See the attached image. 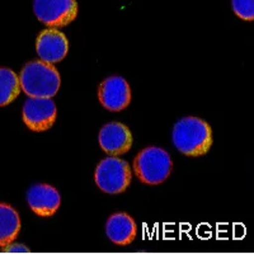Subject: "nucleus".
I'll return each mask as SVG.
<instances>
[{"mask_svg": "<svg viewBox=\"0 0 254 254\" xmlns=\"http://www.w3.org/2000/svg\"><path fill=\"white\" fill-rule=\"evenodd\" d=\"M172 140L174 146L185 155L201 156L212 145V131L203 120L185 117L174 125Z\"/></svg>", "mask_w": 254, "mask_h": 254, "instance_id": "1", "label": "nucleus"}, {"mask_svg": "<svg viewBox=\"0 0 254 254\" xmlns=\"http://www.w3.org/2000/svg\"><path fill=\"white\" fill-rule=\"evenodd\" d=\"M20 89L29 98H51L60 88V74L55 66L44 61H31L20 71Z\"/></svg>", "mask_w": 254, "mask_h": 254, "instance_id": "2", "label": "nucleus"}, {"mask_svg": "<svg viewBox=\"0 0 254 254\" xmlns=\"http://www.w3.org/2000/svg\"><path fill=\"white\" fill-rule=\"evenodd\" d=\"M173 163L169 154L156 146L146 147L136 155L133 171L142 183L156 186L171 176Z\"/></svg>", "mask_w": 254, "mask_h": 254, "instance_id": "3", "label": "nucleus"}, {"mask_svg": "<svg viewBox=\"0 0 254 254\" xmlns=\"http://www.w3.org/2000/svg\"><path fill=\"white\" fill-rule=\"evenodd\" d=\"M94 181L106 193H121L130 186L131 169L125 160L117 156L106 158L95 169Z\"/></svg>", "mask_w": 254, "mask_h": 254, "instance_id": "4", "label": "nucleus"}, {"mask_svg": "<svg viewBox=\"0 0 254 254\" xmlns=\"http://www.w3.org/2000/svg\"><path fill=\"white\" fill-rule=\"evenodd\" d=\"M33 12L46 26L65 27L78 15V4L75 0H35Z\"/></svg>", "mask_w": 254, "mask_h": 254, "instance_id": "5", "label": "nucleus"}, {"mask_svg": "<svg viewBox=\"0 0 254 254\" xmlns=\"http://www.w3.org/2000/svg\"><path fill=\"white\" fill-rule=\"evenodd\" d=\"M22 116L29 130L41 132L55 124L58 108L51 98H29L24 103Z\"/></svg>", "mask_w": 254, "mask_h": 254, "instance_id": "6", "label": "nucleus"}, {"mask_svg": "<svg viewBox=\"0 0 254 254\" xmlns=\"http://www.w3.org/2000/svg\"><path fill=\"white\" fill-rule=\"evenodd\" d=\"M98 140L102 150L112 156L122 155L132 146V133L128 127L120 122L104 125L99 131Z\"/></svg>", "mask_w": 254, "mask_h": 254, "instance_id": "7", "label": "nucleus"}, {"mask_svg": "<svg viewBox=\"0 0 254 254\" xmlns=\"http://www.w3.org/2000/svg\"><path fill=\"white\" fill-rule=\"evenodd\" d=\"M36 50L41 61L54 65L66 56L69 42L66 36L56 28L45 29L38 36Z\"/></svg>", "mask_w": 254, "mask_h": 254, "instance_id": "8", "label": "nucleus"}, {"mask_svg": "<svg viewBox=\"0 0 254 254\" xmlns=\"http://www.w3.org/2000/svg\"><path fill=\"white\" fill-rule=\"evenodd\" d=\"M99 101L108 111H122L130 104L131 89L130 85L121 76L107 78L99 87Z\"/></svg>", "mask_w": 254, "mask_h": 254, "instance_id": "9", "label": "nucleus"}, {"mask_svg": "<svg viewBox=\"0 0 254 254\" xmlns=\"http://www.w3.org/2000/svg\"><path fill=\"white\" fill-rule=\"evenodd\" d=\"M27 202L31 210L41 217H50L59 210L60 193L49 185H33L27 192Z\"/></svg>", "mask_w": 254, "mask_h": 254, "instance_id": "10", "label": "nucleus"}, {"mask_svg": "<svg viewBox=\"0 0 254 254\" xmlns=\"http://www.w3.org/2000/svg\"><path fill=\"white\" fill-rule=\"evenodd\" d=\"M106 234L112 243L125 247L135 240L137 226L130 215L119 212L108 219L106 224Z\"/></svg>", "mask_w": 254, "mask_h": 254, "instance_id": "11", "label": "nucleus"}, {"mask_svg": "<svg viewBox=\"0 0 254 254\" xmlns=\"http://www.w3.org/2000/svg\"><path fill=\"white\" fill-rule=\"evenodd\" d=\"M19 231L20 219L15 208L6 203H0V248L14 242Z\"/></svg>", "mask_w": 254, "mask_h": 254, "instance_id": "12", "label": "nucleus"}, {"mask_svg": "<svg viewBox=\"0 0 254 254\" xmlns=\"http://www.w3.org/2000/svg\"><path fill=\"white\" fill-rule=\"evenodd\" d=\"M20 93L18 75L8 67H0V107L12 103Z\"/></svg>", "mask_w": 254, "mask_h": 254, "instance_id": "13", "label": "nucleus"}, {"mask_svg": "<svg viewBox=\"0 0 254 254\" xmlns=\"http://www.w3.org/2000/svg\"><path fill=\"white\" fill-rule=\"evenodd\" d=\"M235 14L242 19L253 20L254 0H231Z\"/></svg>", "mask_w": 254, "mask_h": 254, "instance_id": "14", "label": "nucleus"}, {"mask_svg": "<svg viewBox=\"0 0 254 254\" xmlns=\"http://www.w3.org/2000/svg\"><path fill=\"white\" fill-rule=\"evenodd\" d=\"M3 252L5 253H29V249L26 246H22V244H15L14 242L10 243L9 246L4 247Z\"/></svg>", "mask_w": 254, "mask_h": 254, "instance_id": "15", "label": "nucleus"}]
</instances>
